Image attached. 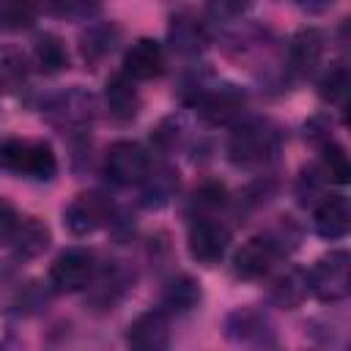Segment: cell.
I'll list each match as a JSON object with an SVG mask.
<instances>
[{"label":"cell","instance_id":"1","mask_svg":"<svg viewBox=\"0 0 351 351\" xmlns=\"http://www.w3.org/2000/svg\"><path fill=\"white\" fill-rule=\"evenodd\" d=\"M0 165L38 181H49L58 170L52 145L47 140H25V137H14L0 145Z\"/></svg>","mask_w":351,"mask_h":351},{"label":"cell","instance_id":"2","mask_svg":"<svg viewBox=\"0 0 351 351\" xmlns=\"http://www.w3.org/2000/svg\"><path fill=\"white\" fill-rule=\"evenodd\" d=\"M307 288L321 302H340L351 291V255L346 250H332L318 258L307 271Z\"/></svg>","mask_w":351,"mask_h":351},{"label":"cell","instance_id":"3","mask_svg":"<svg viewBox=\"0 0 351 351\" xmlns=\"http://www.w3.org/2000/svg\"><path fill=\"white\" fill-rule=\"evenodd\" d=\"M228 154L236 165H263L277 154V132L263 121H247L230 134Z\"/></svg>","mask_w":351,"mask_h":351},{"label":"cell","instance_id":"4","mask_svg":"<svg viewBox=\"0 0 351 351\" xmlns=\"http://www.w3.org/2000/svg\"><path fill=\"white\" fill-rule=\"evenodd\" d=\"M96 277V255L88 247L63 250L49 266V285L58 293H74L93 282Z\"/></svg>","mask_w":351,"mask_h":351},{"label":"cell","instance_id":"5","mask_svg":"<svg viewBox=\"0 0 351 351\" xmlns=\"http://www.w3.org/2000/svg\"><path fill=\"white\" fill-rule=\"evenodd\" d=\"M148 170H151V162L140 143L118 140L104 154V173L112 184H121V186L140 184Z\"/></svg>","mask_w":351,"mask_h":351},{"label":"cell","instance_id":"6","mask_svg":"<svg viewBox=\"0 0 351 351\" xmlns=\"http://www.w3.org/2000/svg\"><path fill=\"white\" fill-rule=\"evenodd\" d=\"M228 244H230V230H228L219 219L197 217V219L189 225L186 250H189V255H192L197 263L214 266L217 261H222Z\"/></svg>","mask_w":351,"mask_h":351},{"label":"cell","instance_id":"7","mask_svg":"<svg viewBox=\"0 0 351 351\" xmlns=\"http://www.w3.org/2000/svg\"><path fill=\"white\" fill-rule=\"evenodd\" d=\"M244 104H247V96H244V90H239L236 85H228V82H222V85H214V88H203V90H197V96H195V107H197V112L206 118V121H211V123H233L239 115H241V110H244Z\"/></svg>","mask_w":351,"mask_h":351},{"label":"cell","instance_id":"8","mask_svg":"<svg viewBox=\"0 0 351 351\" xmlns=\"http://www.w3.org/2000/svg\"><path fill=\"white\" fill-rule=\"evenodd\" d=\"M126 343L132 351H167L170 348V318L165 310H148L129 324Z\"/></svg>","mask_w":351,"mask_h":351},{"label":"cell","instance_id":"9","mask_svg":"<svg viewBox=\"0 0 351 351\" xmlns=\"http://www.w3.org/2000/svg\"><path fill=\"white\" fill-rule=\"evenodd\" d=\"M63 219L74 236H88L110 219V203L99 192H82L66 206Z\"/></svg>","mask_w":351,"mask_h":351},{"label":"cell","instance_id":"10","mask_svg":"<svg viewBox=\"0 0 351 351\" xmlns=\"http://www.w3.org/2000/svg\"><path fill=\"white\" fill-rule=\"evenodd\" d=\"M280 255V244L274 236H255L250 239L233 258V274L241 280H258L263 277Z\"/></svg>","mask_w":351,"mask_h":351},{"label":"cell","instance_id":"11","mask_svg":"<svg viewBox=\"0 0 351 351\" xmlns=\"http://www.w3.org/2000/svg\"><path fill=\"white\" fill-rule=\"evenodd\" d=\"M165 71V49L154 38H137L123 55V74L129 80H154Z\"/></svg>","mask_w":351,"mask_h":351},{"label":"cell","instance_id":"12","mask_svg":"<svg viewBox=\"0 0 351 351\" xmlns=\"http://www.w3.org/2000/svg\"><path fill=\"white\" fill-rule=\"evenodd\" d=\"M315 233L321 239H343L351 228V206L343 195H326L318 206H315V217H313Z\"/></svg>","mask_w":351,"mask_h":351},{"label":"cell","instance_id":"13","mask_svg":"<svg viewBox=\"0 0 351 351\" xmlns=\"http://www.w3.org/2000/svg\"><path fill=\"white\" fill-rule=\"evenodd\" d=\"M104 99H107L110 115L118 118V121H132L137 115V110H140V93L134 88V80H129L123 71L107 80Z\"/></svg>","mask_w":351,"mask_h":351},{"label":"cell","instance_id":"14","mask_svg":"<svg viewBox=\"0 0 351 351\" xmlns=\"http://www.w3.org/2000/svg\"><path fill=\"white\" fill-rule=\"evenodd\" d=\"M321 55H324V36H321L315 27H302V30L291 38L288 58H291L293 71L310 74V71L321 63Z\"/></svg>","mask_w":351,"mask_h":351},{"label":"cell","instance_id":"15","mask_svg":"<svg viewBox=\"0 0 351 351\" xmlns=\"http://www.w3.org/2000/svg\"><path fill=\"white\" fill-rule=\"evenodd\" d=\"M170 44H173V49H178L184 55H197L208 44V30L195 16H186V14L173 16V22H170Z\"/></svg>","mask_w":351,"mask_h":351},{"label":"cell","instance_id":"16","mask_svg":"<svg viewBox=\"0 0 351 351\" xmlns=\"http://www.w3.org/2000/svg\"><path fill=\"white\" fill-rule=\"evenodd\" d=\"M307 293H310V288H307V271L304 269H296V266L288 269V271H282L271 282V302L280 304V307H288V310L299 307Z\"/></svg>","mask_w":351,"mask_h":351},{"label":"cell","instance_id":"17","mask_svg":"<svg viewBox=\"0 0 351 351\" xmlns=\"http://www.w3.org/2000/svg\"><path fill=\"white\" fill-rule=\"evenodd\" d=\"M11 244H14V255L19 261H30L49 247V228L38 219H25V222H19Z\"/></svg>","mask_w":351,"mask_h":351},{"label":"cell","instance_id":"18","mask_svg":"<svg viewBox=\"0 0 351 351\" xmlns=\"http://www.w3.org/2000/svg\"><path fill=\"white\" fill-rule=\"evenodd\" d=\"M200 302V285L195 277L189 274H181L176 280H170L165 285V293H162V304L170 310V313H189L195 310Z\"/></svg>","mask_w":351,"mask_h":351},{"label":"cell","instance_id":"19","mask_svg":"<svg viewBox=\"0 0 351 351\" xmlns=\"http://www.w3.org/2000/svg\"><path fill=\"white\" fill-rule=\"evenodd\" d=\"M33 60L44 74H55V71H63L69 66V52L55 33H44L36 38Z\"/></svg>","mask_w":351,"mask_h":351},{"label":"cell","instance_id":"20","mask_svg":"<svg viewBox=\"0 0 351 351\" xmlns=\"http://www.w3.org/2000/svg\"><path fill=\"white\" fill-rule=\"evenodd\" d=\"M145 189H143V195H145V203L148 206H162V203H167L170 200V195L176 192V186H178V178H176V170H170V167H159V170H148L145 173V178L140 181Z\"/></svg>","mask_w":351,"mask_h":351},{"label":"cell","instance_id":"21","mask_svg":"<svg viewBox=\"0 0 351 351\" xmlns=\"http://www.w3.org/2000/svg\"><path fill=\"white\" fill-rule=\"evenodd\" d=\"M348 88H351V77H348V69L346 66H335L324 74V80L318 82V93L324 101L329 104H346L348 99Z\"/></svg>","mask_w":351,"mask_h":351},{"label":"cell","instance_id":"22","mask_svg":"<svg viewBox=\"0 0 351 351\" xmlns=\"http://www.w3.org/2000/svg\"><path fill=\"white\" fill-rule=\"evenodd\" d=\"M321 173L326 176V181H335V184H346L348 176H351V165H348V156L343 151V145L337 143H326L324 148V159H321Z\"/></svg>","mask_w":351,"mask_h":351},{"label":"cell","instance_id":"23","mask_svg":"<svg viewBox=\"0 0 351 351\" xmlns=\"http://www.w3.org/2000/svg\"><path fill=\"white\" fill-rule=\"evenodd\" d=\"M55 110L66 118V121H88L93 115V96L82 93V90H71L66 96L58 99Z\"/></svg>","mask_w":351,"mask_h":351},{"label":"cell","instance_id":"24","mask_svg":"<svg viewBox=\"0 0 351 351\" xmlns=\"http://www.w3.org/2000/svg\"><path fill=\"white\" fill-rule=\"evenodd\" d=\"M112 38L115 33H110V27H90L88 36L82 38V55L88 60H99L112 49Z\"/></svg>","mask_w":351,"mask_h":351},{"label":"cell","instance_id":"25","mask_svg":"<svg viewBox=\"0 0 351 351\" xmlns=\"http://www.w3.org/2000/svg\"><path fill=\"white\" fill-rule=\"evenodd\" d=\"M324 184H326V176L321 173V167H310L302 173L299 178V197L302 203H321L326 195H324Z\"/></svg>","mask_w":351,"mask_h":351},{"label":"cell","instance_id":"26","mask_svg":"<svg viewBox=\"0 0 351 351\" xmlns=\"http://www.w3.org/2000/svg\"><path fill=\"white\" fill-rule=\"evenodd\" d=\"M33 25V8L22 5V3H11V5H0V27L5 30H25Z\"/></svg>","mask_w":351,"mask_h":351},{"label":"cell","instance_id":"27","mask_svg":"<svg viewBox=\"0 0 351 351\" xmlns=\"http://www.w3.org/2000/svg\"><path fill=\"white\" fill-rule=\"evenodd\" d=\"M19 222H22V219H19L16 208H14L8 200H0V247H5V244L14 241Z\"/></svg>","mask_w":351,"mask_h":351},{"label":"cell","instance_id":"28","mask_svg":"<svg viewBox=\"0 0 351 351\" xmlns=\"http://www.w3.org/2000/svg\"><path fill=\"white\" fill-rule=\"evenodd\" d=\"M22 80H25V63H19L16 58H5L0 63V88L3 90H14Z\"/></svg>","mask_w":351,"mask_h":351},{"label":"cell","instance_id":"29","mask_svg":"<svg viewBox=\"0 0 351 351\" xmlns=\"http://www.w3.org/2000/svg\"><path fill=\"white\" fill-rule=\"evenodd\" d=\"M225 203V189L219 184H206L195 192V206L200 208H219Z\"/></svg>","mask_w":351,"mask_h":351}]
</instances>
